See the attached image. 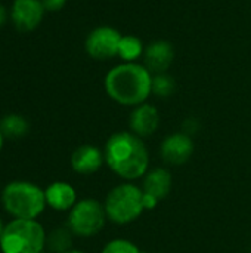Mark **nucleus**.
<instances>
[{"label": "nucleus", "mask_w": 251, "mask_h": 253, "mask_svg": "<svg viewBox=\"0 0 251 253\" xmlns=\"http://www.w3.org/2000/svg\"><path fill=\"white\" fill-rule=\"evenodd\" d=\"M105 163L104 150L98 148L92 144H83L77 147L70 159V165L72 170L78 175H93L99 172V169Z\"/></svg>", "instance_id": "obj_11"}, {"label": "nucleus", "mask_w": 251, "mask_h": 253, "mask_svg": "<svg viewBox=\"0 0 251 253\" xmlns=\"http://www.w3.org/2000/svg\"><path fill=\"white\" fill-rule=\"evenodd\" d=\"M46 12H59L67 4V0H41Z\"/></svg>", "instance_id": "obj_21"}, {"label": "nucleus", "mask_w": 251, "mask_h": 253, "mask_svg": "<svg viewBox=\"0 0 251 253\" xmlns=\"http://www.w3.org/2000/svg\"><path fill=\"white\" fill-rule=\"evenodd\" d=\"M46 9L41 0H13L10 6V21L19 31H33L36 30L43 18Z\"/></svg>", "instance_id": "obj_9"}, {"label": "nucleus", "mask_w": 251, "mask_h": 253, "mask_svg": "<svg viewBox=\"0 0 251 253\" xmlns=\"http://www.w3.org/2000/svg\"><path fill=\"white\" fill-rule=\"evenodd\" d=\"M0 130L7 139H19L28 133L30 123L24 116L12 113V114H6L0 120Z\"/></svg>", "instance_id": "obj_16"}, {"label": "nucleus", "mask_w": 251, "mask_h": 253, "mask_svg": "<svg viewBox=\"0 0 251 253\" xmlns=\"http://www.w3.org/2000/svg\"><path fill=\"white\" fill-rule=\"evenodd\" d=\"M143 253H145V252H143Z\"/></svg>", "instance_id": "obj_28"}, {"label": "nucleus", "mask_w": 251, "mask_h": 253, "mask_svg": "<svg viewBox=\"0 0 251 253\" xmlns=\"http://www.w3.org/2000/svg\"><path fill=\"white\" fill-rule=\"evenodd\" d=\"M108 221L115 225L135 222L143 212V190L133 182H121L109 190L104 202Z\"/></svg>", "instance_id": "obj_5"}, {"label": "nucleus", "mask_w": 251, "mask_h": 253, "mask_svg": "<svg viewBox=\"0 0 251 253\" xmlns=\"http://www.w3.org/2000/svg\"><path fill=\"white\" fill-rule=\"evenodd\" d=\"M121 36L123 34L114 27L99 25L87 34L84 40V49L87 55L96 61L112 59L118 55Z\"/></svg>", "instance_id": "obj_7"}, {"label": "nucleus", "mask_w": 251, "mask_h": 253, "mask_svg": "<svg viewBox=\"0 0 251 253\" xmlns=\"http://www.w3.org/2000/svg\"><path fill=\"white\" fill-rule=\"evenodd\" d=\"M104 89L114 102L133 108L152 95V74L143 64L121 62L107 73Z\"/></svg>", "instance_id": "obj_2"}, {"label": "nucleus", "mask_w": 251, "mask_h": 253, "mask_svg": "<svg viewBox=\"0 0 251 253\" xmlns=\"http://www.w3.org/2000/svg\"><path fill=\"white\" fill-rule=\"evenodd\" d=\"M198 129H200V123H198L197 119L189 117V119H186V120L183 122V126H182V132H183V133H186V135H189V136H194V135L198 132Z\"/></svg>", "instance_id": "obj_20"}, {"label": "nucleus", "mask_w": 251, "mask_h": 253, "mask_svg": "<svg viewBox=\"0 0 251 253\" xmlns=\"http://www.w3.org/2000/svg\"><path fill=\"white\" fill-rule=\"evenodd\" d=\"M175 59V50L170 42L167 40H154L151 42L143 52V65L151 71V74L167 73Z\"/></svg>", "instance_id": "obj_12"}, {"label": "nucleus", "mask_w": 251, "mask_h": 253, "mask_svg": "<svg viewBox=\"0 0 251 253\" xmlns=\"http://www.w3.org/2000/svg\"><path fill=\"white\" fill-rule=\"evenodd\" d=\"M160 127V113L155 105L143 102L132 108L129 114V129L136 136L146 139L152 136Z\"/></svg>", "instance_id": "obj_10"}, {"label": "nucleus", "mask_w": 251, "mask_h": 253, "mask_svg": "<svg viewBox=\"0 0 251 253\" xmlns=\"http://www.w3.org/2000/svg\"><path fill=\"white\" fill-rule=\"evenodd\" d=\"M173 178L166 168H152L142 178V190L145 194L155 197L158 202L164 200L172 190Z\"/></svg>", "instance_id": "obj_14"}, {"label": "nucleus", "mask_w": 251, "mask_h": 253, "mask_svg": "<svg viewBox=\"0 0 251 253\" xmlns=\"http://www.w3.org/2000/svg\"><path fill=\"white\" fill-rule=\"evenodd\" d=\"M145 46L135 34H123L118 46V55L123 62H138L143 56Z\"/></svg>", "instance_id": "obj_17"}, {"label": "nucleus", "mask_w": 251, "mask_h": 253, "mask_svg": "<svg viewBox=\"0 0 251 253\" xmlns=\"http://www.w3.org/2000/svg\"><path fill=\"white\" fill-rule=\"evenodd\" d=\"M43 253H46V252H43Z\"/></svg>", "instance_id": "obj_27"}, {"label": "nucleus", "mask_w": 251, "mask_h": 253, "mask_svg": "<svg viewBox=\"0 0 251 253\" xmlns=\"http://www.w3.org/2000/svg\"><path fill=\"white\" fill-rule=\"evenodd\" d=\"M72 231L65 225L53 228L50 233H47L46 239V249L49 253H65L72 249Z\"/></svg>", "instance_id": "obj_15"}, {"label": "nucleus", "mask_w": 251, "mask_h": 253, "mask_svg": "<svg viewBox=\"0 0 251 253\" xmlns=\"http://www.w3.org/2000/svg\"><path fill=\"white\" fill-rule=\"evenodd\" d=\"M105 165L126 182L142 179L149 170V151L145 141L130 130L112 133L104 147Z\"/></svg>", "instance_id": "obj_1"}, {"label": "nucleus", "mask_w": 251, "mask_h": 253, "mask_svg": "<svg viewBox=\"0 0 251 253\" xmlns=\"http://www.w3.org/2000/svg\"><path fill=\"white\" fill-rule=\"evenodd\" d=\"M4 135L1 133V130H0V151H1V148H3V144H4Z\"/></svg>", "instance_id": "obj_24"}, {"label": "nucleus", "mask_w": 251, "mask_h": 253, "mask_svg": "<svg viewBox=\"0 0 251 253\" xmlns=\"http://www.w3.org/2000/svg\"><path fill=\"white\" fill-rule=\"evenodd\" d=\"M108 218L105 213L104 203L96 199H81L68 212L67 227L77 237H93L99 234Z\"/></svg>", "instance_id": "obj_6"}, {"label": "nucleus", "mask_w": 251, "mask_h": 253, "mask_svg": "<svg viewBox=\"0 0 251 253\" xmlns=\"http://www.w3.org/2000/svg\"><path fill=\"white\" fill-rule=\"evenodd\" d=\"M195 150L192 136L180 132L167 135L160 144V156L164 163L172 166H180L189 162Z\"/></svg>", "instance_id": "obj_8"}, {"label": "nucleus", "mask_w": 251, "mask_h": 253, "mask_svg": "<svg viewBox=\"0 0 251 253\" xmlns=\"http://www.w3.org/2000/svg\"><path fill=\"white\" fill-rule=\"evenodd\" d=\"M7 16H9L7 9H6L3 4H0V27H3V25H4V22L7 21Z\"/></svg>", "instance_id": "obj_23"}, {"label": "nucleus", "mask_w": 251, "mask_h": 253, "mask_svg": "<svg viewBox=\"0 0 251 253\" xmlns=\"http://www.w3.org/2000/svg\"><path fill=\"white\" fill-rule=\"evenodd\" d=\"M4 225H6V224H3V221H1V218H0V237H1V234H3Z\"/></svg>", "instance_id": "obj_26"}, {"label": "nucleus", "mask_w": 251, "mask_h": 253, "mask_svg": "<svg viewBox=\"0 0 251 253\" xmlns=\"http://www.w3.org/2000/svg\"><path fill=\"white\" fill-rule=\"evenodd\" d=\"M1 206L12 219H38L46 211L44 190L30 181H12L1 191Z\"/></svg>", "instance_id": "obj_3"}, {"label": "nucleus", "mask_w": 251, "mask_h": 253, "mask_svg": "<svg viewBox=\"0 0 251 253\" xmlns=\"http://www.w3.org/2000/svg\"><path fill=\"white\" fill-rule=\"evenodd\" d=\"M47 208L56 212H70L78 202L75 188L65 181H55L44 188Z\"/></svg>", "instance_id": "obj_13"}, {"label": "nucleus", "mask_w": 251, "mask_h": 253, "mask_svg": "<svg viewBox=\"0 0 251 253\" xmlns=\"http://www.w3.org/2000/svg\"><path fill=\"white\" fill-rule=\"evenodd\" d=\"M101 253H143L136 243H133L129 239H112L109 240L104 248Z\"/></svg>", "instance_id": "obj_19"}, {"label": "nucleus", "mask_w": 251, "mask_h": 253, "mask_svg": "<svg viewBox=\"0 0 251 253\" xmlns=\"http://www.w3.org/2000/svg\"><path fill=\"white\" fill-rule=\"evenodd\" d=\"M65 253H86V252H83V251H80V249H74V248H72V249L67 251Z\"/></svg>", "instance_id": "obj_25"}, {"label": "nucleus", "mask_w": 251, "mask_h": 253, "mask_svg": "<svg viewBox=\"0 0 251 253\" xmlns=\"http://www.w3.org/2000/svg\"><path fill=\"white\" fill-rule=\"evenodd\" d=\"M176 90V82L169 73L152 76V95L157 98H169Z\"/></svg>", "instance_id": "obj_18"}, {"label": "nucleus", "mask_w": 251, "mask_h": 253, "mask_svg": "<svg viewBox=\"0 0 251 253\" xmlns=\"http://www.w3.org/2000/svg\"><path fill=\"white\" fill-rule=\"evenodd\" d=\"M47 233L37 219H10L0 237L1 253H43Z\"/></svg>", "instance_id": "obj_4"}, {"label": "nucleus", "mask_w": 251, "mask_h": 253, "mask_svg": "<svg viewBox=\"0 0 251 253\" xmlns=\"http://www.w3.org/2000/svg\"><path fill=\"white\" fill-rule=\"evenodd\" d=\"M158 203H160V202H158L155 197H152V196L143 193V206H145V211H154V209L157 208Z\"/></svg>", "instance_id": "obj_22"}]
</instances>
